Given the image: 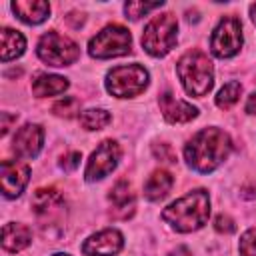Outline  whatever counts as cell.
<instances>
[{
	"mask_svg": "<svg viewBox=\"0 0 256 256\" xmlns=\"http://www.w3.org/2000/svg\"><path fill=\"white\" fill-rule=\"evenodd\" d=\"M148 80H150V74L144 66L124 64V66H116L108 70L104 84H106L108 94L116 98H134L146 90Z\"/></svg>",
	"mask_w": 256,
	"mask_h": 256,
	"instance_id": "obj_5",
	"label": "cell"
},
{
	"mask_svg": "<svg viewBox=\"0 0 256 256\" xmlns=\"http://www.w3.org/2000/svg\"><path fill=\"white\" fill-rule=\"evenodd\" d=\"M52 112L56 116H62V118H72V116H76L80 112V100L74 98V96H64L62 100L54 102Z\"/></svg>",
	"mask_w": 256,
	"mask_h": 256,
	"instance_id": "obj_24",
	"label": "cell"
},
{
	"mask_svg": "<svg viewBox=\"0 0 256 256\" xmlns=\"http://www.w3.org/2000/svg\"><path fill=\"white\" fill-rule=\"evenodd\" d=\"M0 120H2V124H0V132H2V136H6L8 134V130H10V124L12 122H16V114H10V112H2L0 114Z\"/></svg>",
	"mask_w": 256,
	"mask_h": 256,
	"instance_id": "obj_29",
	"label": "cell"
},
{
	"mask_svg": "<svg viewBox=\"0 0 256 256\" xmlns=\"http://www.w3.org/2000/svg\"><path fill=\"white\" fill-rule=\"evenodd\" d=\"M62 206H64V196L54 186L38 188L32 196V210L36 216H50Z\"/></svg>",
	"mask_w": 256,
	"mask_h": 256,
	"instance_id": "obj_17",
	"label": "cell"
},
{
	"mask_svg": "<svg viewBox=\"0 0 256 256\" xmlns=\"http://www.w3.org/2000/svg\"><path fill=\"white\" fill-rule=\"evenodd\" d=\"M176 74L186 90L194 98L206 96L214 86V64L202 50H188L176 62Z\"/></svg>",
	"mask_w": 256,
	"mask_h": 256,
	"instance_id": "obj_3",
	"label": "cell"
},
{
	"mask_svg": "<svg viewBox=\"0 0 256 256\" xmlns=\"http://www.w3.org/2000/svg\"><path fill=\"white\" fill-rule=\"evenodd\" d=\"M162 6H164V2H126L124 12H126V18L138 20V18L146 16L148 12H152L156 8H162Z\"/></svg>",
	"mask_w": 256,
	"mask_h": 256,
	"instance_id": "obj_23",
	"label": "cell"
},
{
	"mask_svg": "<svg viewBox=\"0 0 256 256\" xmlns=\"http://www.w3.org/2000/svg\"><path fill=\"white\" fill-rule=\"evenodd\" d=\"M178 40V20L172 12H164L154 16L142 32V48L154 56H166Z\"/></svg>",
	"mask_w": 256,
	"mask_h": 256,
	"instance_id": "obj_4",
	"label": "cell"
},
{
	"mask_svg": "<svg viewBox=\"0 0 256 256\" xmlns=\"http://www.w3.org/2000/svg\"><path fill=\"white\" fill-rule=\"evenodd\" d=\"M80 160H82V154L80 152H68V154H64L62 158H60V168H64V170H76L78 166H80Z\"/></svg>",
	"mask_w": 256,
	"mask_h": 256,
	"instance_id": "obj_28",
	"label": "cell"
},
{
	"mask_svg": "<svg viewBox=\"0 0 256 256\" xmlns=\"http://www.w3.org/2000/svg\"><path fill=\"white\" fill-rule=\"evenodd\" d=\"M110 120L112 116L104 108H88L80 112V124L86 130H102L104 126L110 124Z\"/></svg>",
	"mask_w": 256,
	"mask_h": 256,
	"instance_id": "obj_21",
	"label": "cell"
},
{
	"mask_svg": "<svg viewBox=\"0 0 256 256\" xmlns=\"http://www.w3.org/2000/svg\"><path fill=\"white\" fill-rule=\"evenodd\" d=\"M44 144V128L40 124H24L12 138V150L20 158H36Z\"/></svg>",
	"mask_w": 256,
	"mask_h": 256,
	"instance_id": "obj_12",
	"label": "cell"
},
{
	"mask_svg": "<svg viewBox=\"0 0 256 256\" xmlns=\"http://www.w3.org/2000/svg\"><path fill=\"white\" fill-rule=\"evenodd\" d=\"M172 186H174V176H172L168 170L158 168V170H154V172L146 178V182H144V196H146L150 202L162 200V198L170 192Z\"/></svg>",
	"mask_w": 256,
	"mask_h": 256,
	"instance_id": "obj_18",
	"label": "cell"
},
{
	"mask_svg": "<svg viewBox=\"0 0 256 256\" xmlns=\"http://www.w3.org/2000/svg\"><path fill=\"white\" fill-rule=\"evenodd\" d=\"M214 228L220 234H232L236 230V224H234V220L228 214H218L216 220H214Z\"/></svg>",
	"mask_w": 256,
	"mask_h": 256,
	"instance_id": "obj_27",
	"label": "cell"
},
{
	"mask_svg": "<svg viewBox=\"0 0 256 256\" xmlns=\"http://www.w3.org/2000/svg\"><path fill=\"white\" fill-rule=\"evenodd\" d=\"M0 180H2V194L6 198H16L24 192L30 180V166L22 160H2Z\"/></svg>",
	"mask_w": 256,
	"mask_h": 256,
	"instance_id": "obj_10",
	"label": "cell"
},
{
	"mask_svg": "<svg viewBox=\"0 0 256 256\" xmlns=\"http://www.w3.org/2000/svg\"><path fill=\"white\" fill-rule=\"evenodd\" d=\"M68 88V80L64 76L58 74H48V72H38L32 78V92L38 98H46V96H56L62 94Z\"/></svg>",
	"mask_w": 256,
	"mask_h": 256,
	"instance_id": "obj_19",
	"label": "cell"
},
{
	"mask_svg": "<svg viewBox=\"0 0 256 256\" xmlns=\"http://www.w3.org/2000/svg\"><path fill=\"white\" fill-rule=\"evenodd\" d=\"M210 216V196L204 188L190 190L162 210V220L176 232L188 234L200 230Z\"/></svg>",
	"mask_w": 256,
	"mask_h": 256,
	"instance_id": "obj_2",
	"label": "cell"
},
{
	"mask_svg": "<svg viewBox=\"0 0 256 256\" xmlns=\"http://www.w3.org/2000/svg\"><path fill=\"white\" fill-rule=\"evenodd\" d=\"M32 242V230L20 222H8L2 228V248L6 252H20Z\"/></svg>",
	"mask_w": 256,
	"mask_h": 256,
	"instance_id": "obj_16",
	"label": "cell"
},
{
	"mask_svg": "<svg viewBox=\"0 0 256 256\" xmlns=\"http://www.w3.org/2000/svg\"><path fill=\"white\" fill-rule=\"evenodd\" d=\"M160 112L164 116V120L168 124H186L190 120H194L198 116V108L192 106L190 102L186 100H180L176 98L172 92H164L160 94Z\"/></svg>",
	"mask_w": 256,
	"mask_h": 256,
	"instance_id": "obj_13",
	"label": "cell"
},
{
	"mask_svg": "<svg viewBox=\"0 0 256 256\" xmlns=\"http://www.w3.org/2000/svg\"><path fill=\"white\" fill-rule=\"evenodd\" d=\"M240 94H242V84L238 80H232V82H228L220 88V92L216 96V106L222 108V110H228L238 102Z\"/></svg>",
	"mask_w": 256,
	"mask_h": 256,
	"instance_id": "obj_22",
	"label": "cell"
},
{
	"mask_svg": "<svg viewBox=\"0 0 256 256\" xmlns=\"http://www.w3.org/2000/svg\"><path fill=\"white\" fill-rule=\"evenodd\" d=\"M238 250H240V256H256V228H248L240 236Z\"/></svg>",
	"mask_w": 256,
	"mask_h": 256,
	"instance_id": "obj_25",
	"label": "cell"
},
{
	"mask_svg": "<svg viewBox=\"0 0 256 256\" xmlns=\"http://www.w3.org/2000/svg\"><path fill=\"white\" fill-rule=\"evenodd\" d=\"M130 50H132V34L128 32V28H124L120 24L104 26L88 42V54L98 60L118 58V56L128 54Z\"/></svg>",
	"mask_w": 256,
	"mask_h": 256,
	"instance_id": "obj_6",
	"label": "cell"
},
{
	"mask_svg": "<svg viewBox=\"0 0 256 256\" xmlns=\"http://www.w3.org/2000/svg\"><path fill=\"white\" fill-rule=\"evenodd\" d=\"M52 256H70V254H64V252H58V254H52Z\"/></svg>",
	"mask_w": 256,
	"mask_h": 256,
	"instance_id": "obj_33",
	"label": "cell"
},
{
	"mask_svg": "<svg viewBox=\"0 0 256 256\" xmlns=\"http://www.w3.org/2000/svg\"><path fill=\"white\" fill-rule=\"evenodd\" d=\"M124 236L116 228H104L92 236H88L82 244L84 256H114L122 250Z\"/></svg>",
	"mask_w": 256,
	"mask_h": 256,
	"instance_id": "obj_11",
	"label": "cell"
},
{
	"mask_svg": "<svg viewBox=\"0 0 256 256\" xmlns=\"http://www.w3.org/2000/svg\"><path fill=\"white\" fill-rule=\"evenodd\" d=\"M152 154H154V158L160 160V162H166V164H174V162H176V152H174L172 146L166 144V142L154 144V146H152Z\"/></svg>",
	"mask_w": 256,
	"mask_h": 256,
	"instance_id": "obj_26",
	"label": "cell"
},
{
	"mask_svg": "<svg viewBox=\"0 0 256 256\" xmlns=\"http://www.w3.org/2000/svg\"><path fill=\"white\" fill-rule=\"evenodd\" d=\"M250 18H252V22L256 24V4L250 6Z\"/></svg>",
	"mask_w": 256,
	"mask_h": 256,
	"instance_id": "obj_32",
	"label": "cell"
},
{
	"mask_svg": "<svg viewBox=\"0 0 256 256\" xmlns=\"http://www.w3.org/2000/svg\"><path fill=\"white\" fill-rule=\"evenodd\" d=\"M246 112L248 114H256V92H252L246 100Z\"/></svg>",
	"mask_w": 256,
	"mask_h": 256,
	"instance_id": "obj_30",
	"label": "cell"
},
{
	"mask_svg": "<svg viewBox=\"0 0 256 256\" xmlns=\"http://www.w3.org/2000/svg\"><path fill=\"white\" fill-rule=\"evenodd\" d=\"M242 48V24L236 16H224L210 36V52L216 58H232Z\"/></svg>",
	"mask_w": 256,
	"mask_h": 256,
	"instance_id": "obj_8",
	"label": "cell"
},
{
	"mask_svg": "<svg viewBox=\"0 0 256 256\" xmlns=\"http://www.w3.org/2000/svg\"><path fill=\"white\" fill-rule=\"evenodd\" d=\"M168 256H192V252L186 248V246H178L176 250H172Z\"/></svg>",
	"mask_w": 256,
	"mask_h": 256,
	"instance_id": "obj_31",
	"label": "cell"
},
{
	"mask_svg": "<svg viewBox=\"0 0 256 256\" xmlns=\"http://www.w3.org/2000/svg\"><path fill=\"white\" fill-rule=\"evenodd\" d=\"M120 156H122V150L116 140H102L86 162V170H84L86 182H96L106 178L118 166Z\"/></svg>",
	"mask_w": 256,
	"mask_h": 256,
	"instance_id": "obj_9",
	"label": "cell"
},
{
	"mask_svg": "<svg viewBox=\"0 0 256 256\" xmlns=\"http://www.w3.org/2000/svg\"><path fill=\"white\" fill-rule=\"evenodd\" d=\"M36 54L48 66H70L80 58V48L72 38L50 30L40 36Z\"/></svg>",
	"mask_w": 256,
	"mask_h": 256,
	"instance_id": "obj_7",
	"label": "cell"
},
{
	"mask_svg": "<svg viewBox=\"0 0 256 256\" xmlns=\"http://www.w3.org/2000/svg\"><path fill=\"white\" fill-rule=\"evenodd\" d=\"M108 200L112 204V216L118 220H128L136 210V198H134L132 188L126 180H118L112 186Z\"/></svg>",
	"mask_w": 256,
	"mask_h": 256,
	"instance_id": "obj_14",
	"label": "cell"
},
{
	"mask_svg": "<svg viewBox=\"0 0 256 256\" xmlns=\"http://www.w3.org/2000/svg\"><path fill=\"white\" fill-rule=\"evenodd\" d=\"M12 12L26 24H42L50 16V4L44 0H16L12 2Z\"/></svg>",
	"mask_w": 256,
	"mask_h": 256,
	"instance_id": "obj_15",
	"label": "cell"
},
{
	"mask_svg": "<svg viewBox=\"0 0 256 256\" xmlns=\"http://www.w3.org/2000/svg\"><path fill=\"white\" fill-rule=\"evenodd\" d=\"M24 48H26V38L18 30H12V28L0 30V58H2V62H8V60L22 56Z\"/></svg>",
	"mask_w": 256,
	"mask_h": 256,
	"instance_id": "obj_20",
	"label": "cell"
},
{
	"mask_svg": "<svg viewBox=\"0 0 256 256\" xmlns=\"http://www.w3.org/2000/svg\"><path fill=\"white\" fill-rule=\"evenodd\" d=\"M232 152V140L230 136L216 128H202L198 130L184 146V160L186 164L200 172V174H208L212 170H216L220 164H224V160L230 156Z\"/></svg>",
	"mask_w": 256,
	"mask_h": 256,
	"instance_id": "obj_1",
	"label": "cell"
}]
</instances>
